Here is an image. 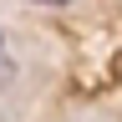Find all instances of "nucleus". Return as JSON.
Instances as JSON below:
<instances>
[{
  "label": "nucleus",
  "mask_w": 122,
  "mask_h": 122,
  "mask_svg": "<svg viewBox=\"0 0 122 122\" xmlns=\"http://www.w3.org/2000/svg\"><path fill=\"white\" fill-rule=\"evenodd\" d=\"M25 5H66V0H25Z\"/></svg>",
  "instance_id": "nucleus-1"
},
{
  "label": "nucleus",
  "mask_w": 122,
  "mask_h": 122,
  "mask_svg": "<svg viewBox=\"0 0 122 122\" xmlns=\"http://www.w3.org/2000/svg\"><path fill=\"white\" fill-rule=\"evenodd\" d=\"M0 51H5V36H0Z\"/></svg>",
  "instance_id": "nucleus-2"
}]
</instances>
